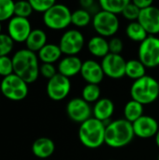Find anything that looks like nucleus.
Masks as SVG:
<instances>
[{
	"mask_svg": "<svg viewBox=\"0 0 159 160\" xmlns=\"http://www.w3.org/2000/svg\"><path fill=\"white\" fill-rule=\"evenodd\" d=\"M13 73L23 80L27 84L37 81L39 75L38 57L36 52L28 49L16 52L12 57Z\"/></svg>",
	"mask_w": 159,
	"mask_h": 160,
	"instance_id": "1",
	"label": "nucleus"
},
{
	"mask_svg": "<svg viewBox=\"0 0 159 160\" xmlns=\"http://www.w3.org/2000/svg\"><path fill=\"white\" fill-rule=\"evenodd\" d=\"M135 134L132 124L125 118L116 119L106 125L105 143L112 148L127 146L134 139Z\"/></svg>",
	"mask_w": 159,
	"mask_h": 160,
	"instance_id": "2",
	"label": "nucleus"
},
{
	"mask_svg": "<svg viewBox=\"0 0 159 160\" xmlns=\"http://www.w3.org/2000/svg\"><path fill=\"white\" fill-rule=\"evenodd\" d=\"M106 124L91 117L79 128V140L81 143L89 149H97L105 143Z\"/></svg>",
	"mask_w": 159,
	"mask_h": 160,
	"instance_id": "3",
	"label": "nucleus"
},
{
	"mask_svg": "<svg viewBox=\"0 0 159 160\" xmlns=\"http://www.w3.org/2000/svg\"><path fill=\"white\" fill-rule=\"evenodd\" d=\"M130 97L143 106L155 102L159 98L158 81L149 75L134 81L130 87Z\"/></svg>",
	"mask_w": 159,
	"mask_h": 160,
	"instance_id": "4",
	"label": "nucleus"
},
{
	"mask_svg": "<svg viewBox=\"0 0 159 160\" xmlns=\"http://www.w3.org/2000/svg\"><path fill=\"white\" fill-rule=\"evenodd\" d=\"M72 12L63 4H54L43 14L44 24L52 30H63L71 24Z\"/></svg>",
	"mask_w": 159,
	"mask_h": 160,
	"instance_id": "5",
	"label": "nucleus"
},
{
	"mask_svg": "<svg viewBox=\"0 0 159 160\" xmlns=\"http://www.w3.org/2000/svg\"><path fill=\"white\" fill-rule=\"evenodd\" d=\"M92 24L97 36L105 38L113 37L118 32L120 27L118 16L102 9L93 16Z\"/></svg>",
	"mask_w": 159,
	"mask_h": 160,
	"instance_id": "6",
	"label": "nucleus"
},
{
	"mask_svg": "<svg viewBox=\"0 0 159 160\" xmlns=\"http://www.w3.org/2000/svg\"><path fill=\"white\" fill-rule=\"evenodd\" d=\"M0 90L7 99L21 101L28 95V84L13 73L3 78L0 84Z\"/></svg>",
	"mask_w": 159,
	"mask_h": 160,
	"instance_id": "7",
	"label": "nucleus"
},
{
	"mask_svg": "<svg viewBox=\"0 0 159 160\" xmlns=\"http://www.w3.org/2000/svg\"><path fill=\"white\" fill-rule=\"evenodd\" d=\"M138 59L147 68H155L159 66V38L148 36L138 50Z\"/></svg>",
	"mask_w": 159,
	"mask_h": 160,
	"instance_id": "8",
	"label": "nucleus"
},
{
	"mask_svg": "<svg viewBox=\"0 0 159 160\" xmlns=\"http://www.w3.org/2000/svg\"><path fill=\"white\" fill-rule=\"evenodd\" d=\"M84 42V36L81 31L70 29L67 30L62 35L58 45L62 51V53L66 54V56H74L82 52Z\"/></svg>",
	"mask_w": 159,
	"mask_h": 160,
	"instance_id": "9",
	"label": "nucleus"
},
{
	"mask_svg": "<svg viewBox=\"0 0 159 160\" xmlns=\"http://www.w3.org/2000/svg\"><path fill=\"white\" fill-rule=\"evenodd\" d=\"M70 90V80L59 73L50 79L46 85L47 95L53 101H61L65 99L69 95Z\"/></svg>",
	"mask_w": 159,
	"mask_h": 160,
	"instance_id": "10",
	"label": "nucleus"
},
{
	"mask_svg": "<svg viewBox=\"0 0 159 160\" xmlns=\"http://www.w3.org/2000/svg\"><path fill=\"white\" fill-rule=\"evenodd\" d=\"M66 112L68 118L72 122L80 125L90 119L93 114L90 104L82 98H74L70 99L67 104Z\"/></svg>",
	"mask_w": 159,
	"mask_h": 160,
	"instance_id": "11",
	"label": "nucleus"
},
{
	"mask_svg": "<svg viewBox=\"0 0 159 160\" xmlns=\"http://www.w3.org/2000/svg\"><path fill=\"white\" fill-rule=\"evenodd\" d=\"M101 67L105 76L118 80L126 76L127 61L121 54L109 53L101 60Z\"/></svg>",
	"mask_w": 159,
	"mask_h": 160,
	"instance_id": "12",
	"label": "nucleus"
},
{
	"mask_svg": "<svg viewBox=\"0 0 159 160\" xmlns=\"http://www.w3.org/2000/svg\"><path fill=\"white\" fill-rule=\"evenodd\" d=\"M32 30L28 19L17 16H13L7 25L8 36L16 42H25Z\"/></svg>",
	"mask_w": 159,
	"mask_h": 160,
	"instance_id": "13",
	"label": "nucleus"
},
{
	"mask_svg": "<svg viewBox=\"0 0 159 160\" xmlns=\"http://www.w3.org/2000/svg\"><path fill=\"white\" fill-rule=\"evenodd\" d=\"M134 134L141 139L155 138L159 130L158 122L152 116L142 115L132 124Z\"/></svg>",
	"mask_w": 159,
	"mask_h": 160,
	"instance_id": "14",
	"label": "nucleus"
},
{
	"mask_svg": "<svg viewBox=\"0 0 159 160\" xmlns=\"http://www.w3.org/2000/svg\"><path fill=\"white\" fill-rule=\"evenodd\" d=\"M138 22L149 36H157L159 34V8L153 5L141 10Z\"/></svg>",
	"mask_w": 159,
	"mask_h": 160,
	"instance_id": "15",
	"label": "nucleus"
},
{
	"mask_svg": "<svg viewBox=\"0 0 159 160\" xmlns=\"http://www.w3.org/2000/svg\"><path fill=\"white\" fill-rule=\"evenodd\" d=\"M80 74L87 83L98 85L103 81L105 76L101 64L92 59H87L83 61Z\"/></svg>",
	"mask_w": 159,
	"mask_h": 160,
	"instance_id": "16",
	"label": "nucleus"
},
{
	"mask_svg": "<svg viewBox=\"0 0 159 160\" xmlns=\"http://www.w3.org/2000/svg\"><path fill=\"white\" fill-rule=\"evenodd\" d=\"M82 63L83 62L77 55L65 56L58 63L57 71L59 74L69 79L81 73Z\"/></svg>",
	"mask_w": 159,
	"mask_h": 160,
	"instance_id": "17",
	"label": "nucleus"
},
{
	"mask_svg": "<svg viewBox=\"0 0 159 160\" xmlns=\"http://www.w3.org/2000/svg\"><path fill=\"white\" fill-rule=\"evenodd\" d=\"M114 103L111 98H102L98 101H97L92 108L93 117L105 123L109 121L114 112Z\"/></svg>",
	"mask_w": 159,
	"mask_h": 160,
	"instance_id": "18",
	"label": "nucleus"
},
{
	"mask_svg": "<svg viewBox=\"0 0 159 160\" xmlns=\"http://www.w3.org/2000/svg\"><path fill=\"white\" fill-rule=\"evenodd\" d=\"M55 150V144L52 140L42 137L37 139L32 144V152L33 154L41 159H45L50 158Z\"/></svg>",
	"mask_w": 159,
	"mask_h": 160,
	"instance_id": "19",
	"label": "nucleus"
},
{
	"mask_svg": "<svg viewBox=\"0 0 159 160\" xmlns=\"http://www.w3.org/2000/svg\"><path fill=\"white\" fill-rule=\"evenodd\" d=\"M87 49L92 55L98 58H104L110 53L109 41L100 36L92 37L87 43Z\"/></svg>",
	"mask_w": 159,
	"mask_h": 160,
	"instance_id": "20",
	"label": "nucleus"
},
{
	"mask_svg": "<svg viewBox=\"0 0 159 160\" xmlns=\"http://www.w3.org/2000/svg\"><path fill=\"white\" fill-rule=\"evenodd\" d=\"M25 44L27 47L26 49L29 51L38 52L47 44V35L42 29H33L25 41Z\"/></svg>",
	"mask_w": 159,
	"mask_h": 160,
	"instance_id": "21",
	"label": "nucleus"
},
{
	"mask_svg": "<svg viewBox=\"0 0 159 160\" xmlns=\"http://www.w3.org/2000/svg\"><path fill=\"white\" fill-rule=\"evenodd\" d=\"M62 54L63 53L59 45L53 43H47L38 52V58L42 63L53 64L61 58Z\"/></svg>",
	"mask_w": 159,
	"mask_h": 160,
	"instance_id": "22",
	"label": "nucleus"
},
{
	"mask_svg": "<svg viewBox=\"0 0 159 160\" xmlns=\"http://www.w3.org/2000/svg\"><path fill=\"white\" fill-rule=\"evenodd\" d=\"M143 112H144L143 105L133 99H130L129 101H127L124 107L125 119L130 122L131 124H133L135 121H137L139 118L144 115Z\"/></svg>",
	"mask_w": 159,
	"mask_h": 160,
	"instance_id": "23",
	"label": "nucleus"
},
{
	"mask_svg": "<svg viewBox=\"0 0 159 160\" xmlns=\"http://www.w3.org/2000/svg\"><path fill=\"white\" fill-rule=\"evenodd\" d=\"M146 75V67L139 59H130L127 61L126 76L136 81Z\"/></svg>",
	"mask_w": 159,
	"mask_h": 160,
	"instance_id": "24",
	"label": "nucleus"
},
{
	"mask_svg": "<svg viewBox=\"0 0 159 160\" xmlns=\"http://www.w3.org/2000/svg\"><path fill=\"white\" fill-rule=\"evenodd\" d=\"M126 35L129 39L135 42L142 43L149 36L142 25L138 22H130L126 28Z\"/></svg>",
	"mask_w": 159,
	"mask_h": 160,
	"instance_id": "25",
	"label": "nucleus"
},
{
	"mask_svg": "<svg viewBox=\"0 0 159 160\" xmlns=\"http://www.w3.org/2000/svg\"><path fill=\"white\" fill-rule=\"evenodd\" d=\"M129 3V0H100L98 5L100 9L112 13V14H122L126 6Z\"/></svg>",
	"mask_w": 159,
	"mask_h": 160,
	"instance_id": "26",
	"label": "nucleus"
},
{
	"mask_svg": "<svg viewBox=\"0 0 159 160\" xmlns=\"http://www.w3.org/2000/svg\"><path fill=\"white\" fill-rule=\"evenodd\" d=\"M93 17L90 12L83 8L76 9L71 15V23L76 27H85L92 22Z\"/></svg>",
	"mask_w": 159,
	"mask_h": 160,
	"instance_id": "27",
	"label": "nucleus"
},
{
	"mask_svg": "<svg viewBox=\"0 0 159 160\" xmlns=\"http://www.w3.org/2000/svg\"><path fill=\"white\" fill-rule=\"evenodd\" d=\"M101 90L98 84H90L87 83L82 90V98L86 102L96 103L100 99Z\"/></svg>",
	"mask_w": 159,
	"mask_h": 160,
	"instance_id": "28",
	"label": "nucleus"
},
{
	"mask_svg": "<svg viewBox=\"0 0 159 160\" xmlns=\"http://www.w3.org/2000/svg\"><path fill=\"white\" fill-rule=\"evenodd\" d=\"M14 6L15 2L12 0H0V22L13 17Z\"/></svg>",
	"mask_w": 159,
	"mask_h": 160,
	"instance_id": "29",
	"label": "nucleus"
},
{
	"mask_svg": "<svg viewBox=\"0 0 159 160\" xmlns=\"http://www.w3.org/2000/svg\"><path fill=\"white\" fill-rule=\"evenodd\" d=\"M33 8L29 1H19L15 2L14 6V15L21 18H26L32 14Z\"/></svg>",
	"mask_w": 159,
	"mask_h": 160,
	"instance_id": "30",
	"label": "nucleus"
},
{
	"mask_svg": "<svg viewBox=\"0 0 159 160\" xmlns=\"http://www.w3.org/2000/svg\"><path fill=\"white\" fill-rule=\"evenodd\" d=\"M140 13H141V9L133 2L129 1V3L124 8L123 12H122V15L127 21L136 22L139 19Z\"/></svg>",
	"mask_w": 159,
	"mask_h": 160,
	"instance_id": "31",
	"label": "nucleus"
},
{
	"mask_svg": "<svg viewBox=\"0 0 159 160\" xmlns=\"http://www.w3.org/2000/svg\"><path fill=\"white\" fill-rule=\"evenodd\" d=\"M14 41L7 34H0V57L7 56L12 51Z\"/></svg>",
	"mask_w": 159,
	"mask_h": 160,
	"instance_id": "32",
	"label": "nucleus"
},
{
	"mask_svg": "<svg viewBox=\"0 0 159 160\" xmlns=\"http://www.w3.org/2000/svg\"><path fill=\"white\" fill-rule=\"evenodd\" d=\"M29 2L33 10L37 12H43V14L55 4L54 0H30Z\"/></svg>",
	"mask_w": 159,
	"mask_h": 160,
	"instance_id": "33",
	"label": "nucleus"
},
{
	"mask_svg": "<svg viewBox=\"0 0 159 160\" xmlns=\"http://www.w3.org/2000/svg\"><path fill=\"white\" fill-rule=\"evenodd\" d=\"M11 74H13L12 59L8 56L0 57V76L5 78Z\"/></svg>",
	"mask_w": 159,
	"mask_h": 160,
	"instance_id": "34",
	"label": "nucleus"
},
{
	"mask_svg": "<svg viewBox=\"0 0 159 160\" xmlns=\"http://www.w3.org/2000/svg\"><path fill=\"white\" fill-rule=\"evenodd\" d=\"M57 69L53 66V64H45L42 63L39 66V74H41L44 78L50 80L57 74Z\"/></svg>",
	"mask_w": 159,
	"mask_h": 160,
	"instance_id": "35",
	"label": "nucleus"
},
{
	"mask_svg": "<svg viewBox=\"0 0 159 160\" xmlns=\"http://www.w3.org/2000/svg\"><path fill=\"white\" fill-rule=\"evenodd\" d=\"M109 48H110V53L114 54H121L124 49V43L123 40L119 38L113 37L109 40Z\"/></svg>",
	"mask_w": 159,
	"mask_h": 160,
	"instance_id": "36",
	"label": "nucleus"
},
{
	"mask_svg": "<svg viewBox=\"0 0 159 160\" xmlns=\"http://www.w3.org/2000/svg\"><path fill=\"white\" fill-rule=\"evenodd\" d=\"M80 5H81L82 8L87 10L88 12L93 14V16L100 10L99 5L98 4L97 5L94 0H81Z\"/></svg>",
	"mask_w": 159,
	"mask_h": 160,
	"instance_id": "37",
	"label": "nucleus"
},
{
	"mask_svg": "<svg viewBox=\"0 0 159 160\" xmlns=\"http://www.w3.org/2000/svg\"><path fill=\"white\" fill-rule=\"evenodd\" d=\"M141 10L145 9L151 6H153V1L152 0H134L132 1Z\"/></svg>",
	"mask_w": 159,
	"mask_h": 160,
	"instance_id": "38",
	"label": "nucleus"
},
{
	"mask_svg": "<svg viewBox=\"0 0 159 160\" xmlns=\"http://www.w3.org/2000/svg\"><path fill=\"white\" fill-rule=\"evenodd\" d=\"M155 141H156V144H157V146L159 148V130H158V132H157V136L155 137Z\"/></svg>",
	"mask_w": 159,
	"mask_h": 160,
	"instance_id": "39",
	"label": "nucleus"
},
{
	"mask_svg": "<svg viewBox=\"0 0 159 160\" xmlns=\"http://www.w3.org/2000/svg\"><path fill=\"white\" fill-rule=\"evenodd\" d=\"M1 29H2V25H1V22H0V34H1Z\"/></svg>",
	"mask_w": 159,
	"mask_h": 160,
	"instance_id": "40",
	"label": "nucleus"
},
{
	"mask_svg": "<svg viewBox=\"0 0 159 160\" xmlns=\"http://www.w3.org/2000/svg\"><path fill=\"white\" fill-rule=\"evenodd\" d=\"M157 160H159V154H158V156H157Z\"/></svg>",
	"mask_w": 159,
	"mask_h": 160,
	"instance_id": "41",
	"label": "nucleus"
},
{
	"mask_svg": "<svg viewBox=\"0 0 159 160\" xmlns=\"http://www.w3.org/2000/svg\"><path fill=\"white\" fill-rule=\"evenodd\" d=\"M158 87H159V82H158Z\"/></svg>",
	"mask_w": 159,
	"mask_h": 160,
	"instance_id": "42",
	"label": "nucleus"
},
{
	"mask_svg": "<svg viewBox=\"0 0 159 160\" xmlns=\"http://www.w3.org/2000/svg\"><path fill=\"white\" fill-rule=\"evenodd\" d=\"M109 160H113V159H109Z\"/></svg>",
	"mask_w": 159,
	"mask_h": 160,
	"instance_id": "43",
	"label": "nucleus"
}]
</instances>
